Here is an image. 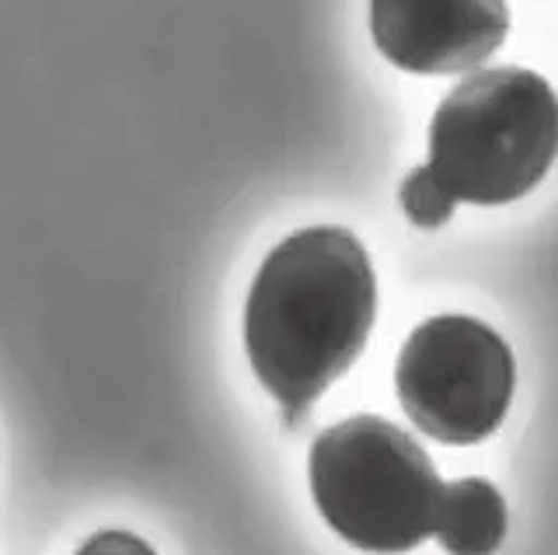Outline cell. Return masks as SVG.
I'll use <instances>...</instances> for the list:
<instances>
[{
    "mask_svg": "<svg viewBox=\"0 0 558 555\" xmlns=\"http://www.w3.org/2000/svg\"><path fill=\"white\" fill-rule=\"evenodd\" d=\"M311 496L342 542L401 555L433 538L444 482L405 430L380 415L328 426L307 458Z\"/></svg>",
    "mask_w": 558,
    "mask_h": 555,
    "instance_id": "3957f363",
    "label": "cell"
},
{
    "mask_svg": "<svg viewBox=\"0 0 558 555\" xmlns=\"http://www.w3.org/2000/svg\"><path fill=\"white\" fill-rule=\"evenodd\" d=\"M398 200H401V210H405V217L423 231L444 228V224L453 217V206H458V200H453L447 189L436 182V176L426 165L415 168L412 176L401 182Z\"/></svg>",
    "mask_w": 558,
    "mask_h": 555,
    "instance_id": "52a82bcc",
    "label": "cell"
},
{
    "mask_svg": "<svg viewBox=\"0 0 558 555\" xmlns=\"http://www.w3.org/2000/svg\"><path fill=\"white\" fill-rule=\"evenodd\" d=\"M77 555H157V552L140 534L109 528V531H98L95 538H87Z\"/></svg>",
    "mask_w": 558,
    "mask_h": 555,
    "instance_id": "ba28073f",
    "label": "cell"
},
{
    "mask_svg": "<svg viewBox=\"0 0 558 555\" xmlns=\"http://www.w3.org/2000/svg\"><path fill=\"white\" fill-rule=\"evenodd\" d=\"M398 402L426 437L468 447L502 426L517 388L513 350L493 325L436 315L405 339L395 367Z\"/></svg>",
    "mask_w": 558,
    "mask_h": 555,
    "instance_id": "277c9868",
    "label": "cell"
},
{
    "mask_svg": "<svg viewBox=\"0 0 558 555\" xmlns=\"http://www.w3.org/2000/svg\"><path fill=\"white\" fill-rule=\"evenodd\" d=\"M377 322L371 252L345 228H304L266 255L244 304V350L290 423L360 360Z\"/></svg>",
    "mask_w": 558,
    "mask_h": 555,
    "instance_id": "6da1fadb",
    "label": "cell"
},
{
    "mask_svg": "<svg viewBox=\"0 0 558 555\" xmlns=\"http://www.w3.org/2000/svg\"><path fill=\"white\" fill-rule=\"evenodd\" d=\"M433 538L447 555H496L506 538L502 493L485 479L447 482Z\"/></svg>",
    "mask_w": 558,
    "mask_h": 555,
    "instance_id": "8992f818",
    "label": "cell"
},
{
    "mask_svg": "<svg viewBox=\"0 0 558 555\" xmlns=\"http://www.w3.org/2000/svg\"><path fill=\"white\" fill-rule=\"evenodd\" d=\"M371 36L398 71L464 74L506 43L510 8L506 0H371Z\"/></svg>",
    "mask_w": 558,
    "mask_h": 555,
    "instance_id": "5b68a950",
    "label": "cell"
},
{
    "mask_svg": "<svg viewBox=\"0 0 558 555\" xmlns=\"http://www.w3.org/2000/svg\"><path fill=\"white\" fill-rule=\"evenodd\" d=\"M555 158L558 95L527 67L471 74L433 112L426 168L458 203H513L548 176Z\"/></svg>",
    "mask_w": 558,
    "mask_h": 555,
    "instance_id": "7a4b0ae2",
    "label": "cell"
}]
</instances>
